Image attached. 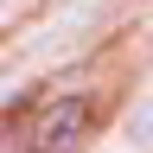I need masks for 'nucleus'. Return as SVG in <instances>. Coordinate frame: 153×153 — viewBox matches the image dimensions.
Returning a JSON list of instances; mask_svg holds the SVG:
<instances>
[{"instance_id": "1", "label": "nucleus", "mask_w": 153, "mask_h": 153, "mask_svg": "<svg viewBox=\"0 0 153 153\" xmlns=\"http://www.w3.org/2000/svg\"><path fill=\"white\" fill-rule=\"evenodd\" d=\"M89 121H96L89 96H57V102H45V115L32 128V153H76L83 134H89Z\"/></svg>"}, {"instance_id": "2", "label": "nucleus", "mask_w": 153, "mask_h": 153, "mask_svg": "<svg viewBox=\"0 0 153 153\" xmlns=\"http://www.w3.org/2000/svg\"><path fill=\"white\" fill-rule=\"evenodd\" d=\"M0 153H7V121H0Z\"/></svg>"}]
</instances>
